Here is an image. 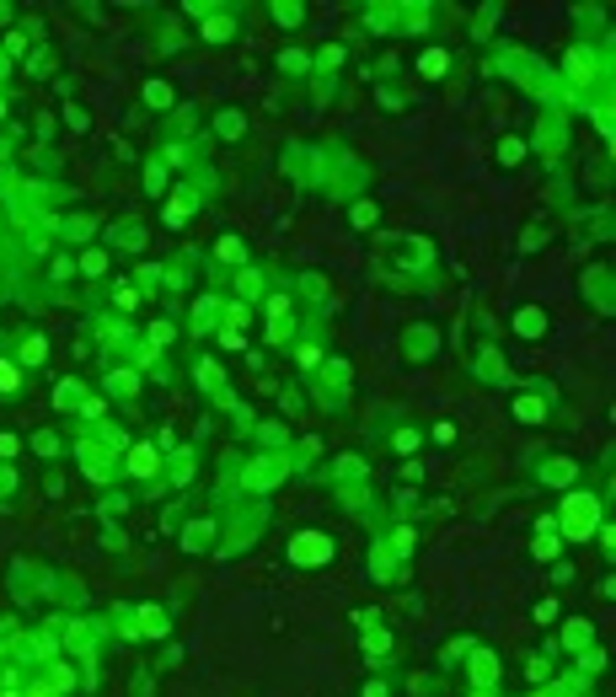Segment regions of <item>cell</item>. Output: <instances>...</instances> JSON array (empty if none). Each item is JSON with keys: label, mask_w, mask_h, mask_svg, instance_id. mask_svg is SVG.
<instances>
[{"label": "cell", "mask_w": 616, "mask_h": 697, "mask_svg": "<svg viewBox=\"0 0 616 697\" xmlns=\"http://www.w3.org/2000/svg\"><path fill=\"white\" fill-rule=\"evenodd\" d=\"M129 467L140 472V477H145V472H156V451H150V445H140V451L129 456Z\"/></svg>", "instance_id": "obj_3"}, {"label": "cell", "mask_w": 616, "mask_h": 697, "mask_svg": "<svg viewBox=\"0 0 616 697\" xmlns=\"http://www.w3.org/2000/svg\"><path fill=\"white\" fill-rule=\"evenodd\" d=\"M33 697H48V692H33Z\"/></svg>", "instance_id": "obj_5"}, {"label": "cell", "mask_w": 616, "mask_h": 697, "mask_svg": "<svg viewBox=\"0 0 616 697\" xmlns=\"http://www.w3.org/2000/svg\"><path fill=\"white\" fill-rule=\"evenodd\" d=\"M445 70V54H424V76H440Z\"/></svg>", "instance_id": "obj_4"}, {"label": "cell", "mask_w": 616, "mask_h": 697, "mask_svg": "<svg viewBox=\"0 0 616 697\" xmlns=\"http://www.w3.org/2000/svg\"><path fill=\"white\" fill-rule=\"evenodd\" d=\"M289 553L300 558V563H322V558H332V547L322 542V536H300V542H295Z\"/></svg>", "instance_id": "obj_2"}, {"label": "cell", "mask_w": 616, "mask_h": 697, "mask_svg": "<svg viewBox=\"0 0 616 697\" xmlns=\"http://www.w3.org/2000/svg\"><path fill=\"white\" fill-rule=\"evenodd\" d=\"M595 499H568V536H590L595 531Z\"/></svg>", "instance_id": "obj_1"}]
</instances>
